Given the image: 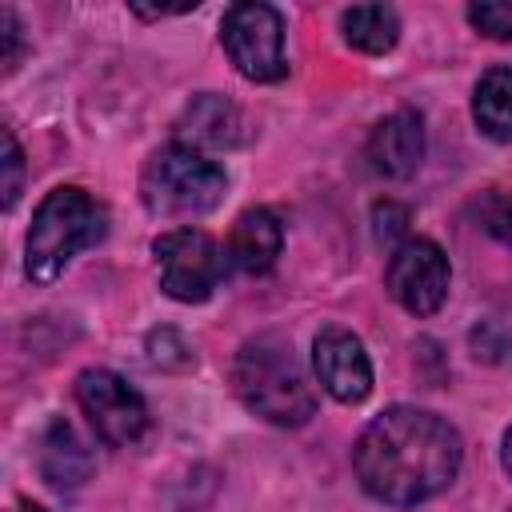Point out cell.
Returning <instances> with one entry per match:
<instances>
[{
	"instance_id": "cell-1",
	"label": "cell",
	"mask_w": 512,
	"mask_h": 512,
	"mask_svg": "<svg viewBox=\"0 0 512 512\" xmlns=\"http://www.w3.org/2000/svg\"><path fill=\"white\" fill-rule=\"evenodd\" d=\"M464 460L460 432L424 408L396 404L380 412L352 448L360 488L392 508H412L444 492Z\"/></svg>"
},
{
	"instance_id": "cell-2",
	"label": "cell",
	"mask_w": 512,
	"mask_h": 512,
	"mask_svg": "<svg viewBox=\"0 0 512 512\" xmlns=\"http://www.w3.org/2000/svg\"><path fill=\"white\" fill-rule=\"evenodd\" d=\"M232 388L248 412L280 428H300L316 412V388L308 384V372L292 352V340L280 332H260L236 348Z\"/></svg>"
},
{
	"instance_id": "cell-3",
	"label": "cell",
	"mask_w": 512,
	"mask_h": 512,
	"mask_svg": "<svg viewBox=\"0 0 512 512\" xmlns=\"http://www.w3.org/2000/svg\"><path fill=\"white\" fill-rule=\"evenodd\" d=\"M104 208L76 184L52 188L28 228L24 240V272L32 284H52L84 248L104 240Z\"/></svg>"
},
{
	"instance_id": "cell-4",
	"label": "cell",
	"mask_w": 512,
	"mask_h": 512,
	"mask_svg": "<svg viewBox=\"0 0 512 512\" xmlns=\"http://www.w3.org/2000/svg\"><path fill=\"white\" fill-rule=\"evenodd\" d=\"M224 188H228L224 168L188 144L156 148L140 172V200L152 216L164 220L212 212L224 200Z\"/></svg>"
},
{
	"instance_id": "cell-5",
	"label": "cell",
	"mask_w": 512,
	"mask_h": 512,
	"mask_svg": "<svg viewBox=\"0 0 512 512\" xmlns=\"http://www.w3.org/2000/svg\"><path fill=\"white\" fill-rule=\"evenodd\" d=\"M228 60L244 80L272 84L288 72L284 56V20L272 4H232L220 24Z\"/></svg>"
},
{
	"instance_id": "cell-6",
	"label": "cell",
	"mask_w": 512,
	"mask_h": 512,
	"mask_svg": "<svg viewBox=\"0 0 512 512\" xmlns=\"http://www.w3.org/2000/svg\"><path fill=\"white\" fill-rule=\"evenodd\" d=\"M76 400H80L88 424L96 428V436L112 448H132L152 428L144 396L112 368H84L76 376Z\"/></svg>"
},
{
	"instance_id": "cell-7",
	"label": "cell",
	"mask_w": 512,
	"mask_h": 512,
	"mask_svg": "<svg viewBox=\"0 0 512 512\" xmlns=\"http://www.w3.org/2000/svg\"><path fill=\"white\" fill-rule=\"evenodd\" d=\"M152 256H156L164 296H172L180 304L208 300L224 276V256H220L216 240L200 228H172V232L156 236Z\"/></svg>"
},
{
	"instance_id": "cell-8",
	"label": "cell",
	"mask_w": 512,
	"mask_h": 512,
	"mask_svg": "<svg viewBox=\"0 0 512 512\" xmlns=\"http://www.w3.org/2000/svg\"><path fill=\"white\" fill-rule=\"evenodd\" d=\"M448 280H452L448 256L428 236H408L388 256L384 288L412 316H432L444 304V296H448Z\"/></svg>"
},
{
	"instance_id": "cell-9",
	"label": "cell",
	"mask_w": 512,
	"mask_h": 512,
	"mask_svg": "<svg viewBox=\"0 0 512 512\" xmlns=\"http://www.w3.org/2000/svg\"><path fill=\"white\" fill-rule=\"evenodd\" d=\"M312 368L320 388L340 400V404H360L372 392V360L360 344V336H352L348 328H320L312 340Z\"/></svg>"
},
{
	"instance_id": "cell-10",
	"label": "cell",
	"mask_w": 512,
	"mask_h": 512,
	"mask_svg": "<svg viewBox=\"0 0 512 512\" xmlns=\"http://www.w3.org/2000/svg\"><path fill=\"white\" fill-rule=\"evenodd\" d=\"M368 164L376 176L408 180L424 160V120L416 112H392L384 116L368 136Z\"/></svg>"
},
{
	"instance_id": "cell-11",
	"label": "cell",
	"mask_w": 512,
	"mask_h": 512,
	"mask_svg": "<svg viewBox=\"0 0 512 512\" xmlns=\"http://www.w3.org/2000/svg\"><path fill=\"white\" fill-rule=\"evenodd\" d=\"M280 244H284V228L280 220L268 212V208H248L236 216L232 232H228V260L248 272V276H260L276 264L280 256Z\"/></svg>"
},
{
	"instance_id": "cell-12",
	"label": "cell",
	"mask_w": 512,
	"mask_h": 512,
	"mask_svg": "<svg viewBox=\"0 0 512 512\" xmlns=\"http://www.w3.org/2000/svg\"><path fill=\"white\" fill-rule=\"evenodd\" d=\"M36 460H40V476L60 492H72L92 476V452L84 448V440L72 432L68 420H52L44 428Z\"/></svg>"
},
{
	"instance_id": "cell-13",
	"label": "cell",
	"mask_w": 512,
	"mask_h": 512,
	"mask_svg": "<svg viewBox=\"0 0 512 512\" xmlns=\"http://www.w3.org/2000/svg\"><path fill=\"white\" fill-rule=\"evenodd\" d=\"M176 132H180V144H188L196 152L200 148H232V144H240V112L224 96L204 92L184 108Z\"/></svg>"
},
{
	"instance_id": "cell-14",
	"label": "cell",
	"mask_w": 512,
	"mask_h": 512,
	"mask_svg": "<svg viewBox=\"0 0 512 512\" xmlns=\"http://www.w3.org/2000/svg\"><path fill=\"white\" fill-rule=\"evenodd\" d=\"M472 120H476V128L488 140H496V144H508L512 140V68L496 64V68H488L476 80Z\"/></svg>"
},
{
	"instance_id": "cell-15",
	"label": "cell",
	"mask_w": 512,
	"mask_h": 512,
	"mask_svg": "<svg viewBox=\"0 0 512 512\" xmlns=\"http://www.w3.org/2000/svg\"><path fill=\"white\" fill-rule=\"evenodd\" d=\"M340 28H344V40L368 56H384L400 40V16L388 4H356L340 16Z\"/></svg>"
},
{
	"instance_id": "cell-16",
	"label": "cell",
	"mask_w": 512,
	"mask_h": 512,
	"mask_svg": "<svg viewBox=\"0 0 512 512\" xmlns=\"http://www.w3.org/2000/svg\"><path fill=\"white\" fill-rule=\"evenodd\" d=\"M476 228H484L492 240H500L504 248H512V192L504 188H488L468 204Z\"/></svg>"
},
{
	"instance_id": "cell-17",
	"label": "cell",
	"mask_w": 512,
	"mask_h": 512,
	"mask_svg": "<svg viewBox=\"0 0 512 512\" xmlns=\"http://www.w3.org/2000/svg\"><path fill=\"white\" fill-rule=\"evenodd\" d=\"M468 20L488 40H512V4L508 0H476L468 8Z\"/></svg>"
},
{
	"instance_id": "cell-18",
	"label": "cell",
	"mask_w": 512,
	"mask_h": 512,
	"mask_svg": "<svg viewBox=\"0 0 512 512\" xmlns=\"http://www.w3.org/2000/svg\"><path fill=\"white\" fill-rule=\"evenodd\" d=\"M148 356H152V364H160V368H188V364H192V348H188L184 336L172 332V328H160V332L148 336Z\"/></svg>"
},
{
	"instance_id": "cell-19",
	"label": "cell",
	"mask_w": 512,
	"mask_h": 512,
	"mask_svg": "<svg viewBox=\"0 0 512 512\" xmlns=\"http://www.w3.org/2000/svg\"><path fill=\"white\" fill-rule=\"evenodd\" d=\"M0 164H4V208H12L24 188V152L8 128H4V160Z\"/></svg>"
},
{
	"instance_id": "cell-20",
	"label": "cell",
	"mask_w": 512,
	"mask_h": 512,
	"mask_svg": "<svg viewBox=\"0 0 512 512\" xmlns=\"http://www.w3.org/2000/svg\"><path fill=\"white\" fill-rule=\"evenodd\" d=\"M508 352H512V336H508L500 324H480V328H472V356H476V360L496 364V360H504Z\"/></svg>"
},
{
	"instance_id": "cell-21",
	"label": "cell",
	"mask_w": 512,
	"mask_h": 512,
	"mask_svg": "<svg viewBox=\"0 0 512 512\" xmlns=\"http://www.w3.org/2000/svg\"><path fill=\"white\" fill-rule=\"evenodd\" d=\"M372 220H376V236L380 240H400L404 228H408V208L404 204H392V200H380L372 208ZM408 240V236H404Z\"/></svg>"
},
{
	"instance_id": "cell-22",
	"label": "cell",
	"mask_w": 512,
	"mask_h": 512,
	"mask_svg": "<svg viewBox=\"0 0 512 512\" xmlns=\"http://www.w3.org/2000/svg\"><path fill=\"white\" fill-rule=\"evenodd\" d=\"M0 40H4V56H0V64H4V72H12L16 64H20V24H16V16H12V8H0Z\"/></svg>"
},
{
	"instance_id": "cell-23",
	"label": "cell",
	"mask_w": 512,
	"mask_h": 512,
	"mask_svg": "<svg viewBox=\"0 0 512 512\" xmlns=\"http://www.w3.org/2000/svg\"><path fill=\"white\" fill-rule=\"evenodd\" d=\"M500 456H504V468H508V476H512V428L504 432V452H500Z\"/></svg>"
},
{
	"instance_id": "cell-24",
	"label": "cell",
	"mask_w": 512,
	"mask_h": 512,
	"mask_svg": "<svg viewBox=\"0 0 512 512\" xmlns=\"http://www.w3.org/2000/svg\"><path fill=\"white\" fill-rule=\"evenodd\" d=\"M16 512H44V508H40V504H28V500H20V504H16Z\"/></svg>"
}]
</instances>
